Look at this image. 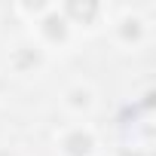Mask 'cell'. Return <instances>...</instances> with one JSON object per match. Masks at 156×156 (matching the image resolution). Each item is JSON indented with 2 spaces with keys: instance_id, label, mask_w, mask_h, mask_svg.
<instances>
[{
  "instance_id": "cell-2",
  "label": "cell",
  "mask_w": 156,
  "mask_h": 156,
  "mask_svg": "<svg viewBox=\"0 0 156 156\" xmlns=\"http://www.w3.org/2000/svg\"><path fill=\"white\" fill-rule=\"evenodd\" d=\"M46 31H49V37H61V34H64V22H61L58 16H49V19H46Z\"/></svg>"
},
{
  "instance_id": "cell-1",
  "label": "cell",
  "mask_w": 156,
  "mask_h": 156,
  "mask_svg": "<svg viewBox=\"0 0 156 156\" xmlns=\"http://www.w3.org/2000/svg\"><path fill=\"white\" fill-rule=\"evenodd\" d=\"M64 144H67V150H70L73 156H83V153H89V147H92L89 135H70Z\"/></svg>"
},
{
  "instance_id": "cell-3",
  "label": "cell",
  "mask_w": 156,
  "mask_h": 156,
  "mask_svg": "<svg viewBox=\"0 0 156 156\" xmlns=\"http://www.w3.org/2000/svg\"><path fill=\"white\" fill-rule=\"evenodd\" d=\"M70 12H73V16H92L95 6H76V3H70Z\"/></svg>"
}]
</instances>
